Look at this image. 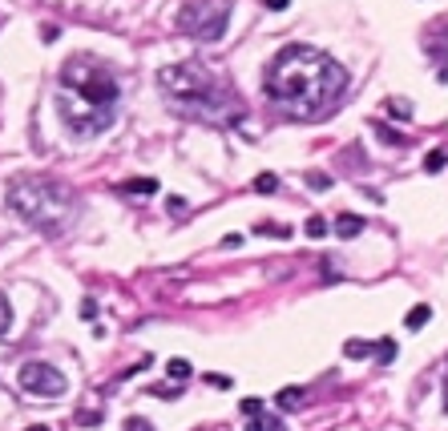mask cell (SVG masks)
Wrapping results in <instances>:
<instances>
[{"mask_svg":"<svg viewBox=\"0 0 448 431\" xmlns=\"http://www.w3.org/2000/svg\"><path fill=\"white\" fill-rule=\"evenodd\" d=\"M262 89L267 97L287 113V117H299V121H315V117H327L331 105L343 97L348 89V69L327 57L324 49H311V45H287L271 57L267 65V77H262Z\"/></svg>","mask_w":448,"mask_h":431,"instance_id":"6da1fadb","label":"cell"},{"mask_svg":"<svg viewBox=\"0 0 448 431\" xmlns=\"http://www.w3.org/2000/svg\"><path fill=\"white\" fill-rule=\"evenodd\" d=\"M117 101H122V85L110 65H101L97 57H85V53L65 61L61 77H57V113L77 141H89V137L113 129Z\"/></svg>","mask_w":448,"mask_h":431,"instance_id":"7a4b0ae2","label":"cell"},{"mask_svg":"<svg viewBox=\"0 0 448 431\" xmlns=\"http://www.w3.org/2000/svg\"><path fill=\"white\" fill-rule=\"evenodd\" d=\"M162 97L174 105V113L194 117V121H210V125H230L238 121V97L235 89L226 85L223 77H214L202 61H182V65H166L158 73Z\"/></svg>","mask_w":448,"mask_h":431,"instance_id":"3957f363","label":"cell"},{"mask_svg":"<svg viewBox=\"0 0 448 431\" xmlns=\"http://www.w3.org/2000/svg\"><path fill=\"white\" fill-rule=\"evenodd\" d=\"M4 202L16 218H25V226L41 230V234H65L77 218V194L57 178H41V173H25L13 178L4 190Z\"/></svg>","mask_w":448,"mask_h":431,"instance_id":"277c9868","label":"cell"},{"mask_svg":"<svg viewBox=\"0 0 448 431\" xmlns=\"http://www.w3.org/2000/svg\"><path fill=\"white\" fill-rule=\"evenodd\" d=\"M230 25V0H190L178 13V28L194 40H218Z\"/></svg>","mask_w":448,"mask_h":431,"instance_id":"5b68a950","label":"cell"},{"mask_svg":"<svg viewBox=\"0 0 448 431\" xmlns=\"http://www.w3.org/2000/svg\"><path fill=\"white\" fill-rule=\"evenodd\" d=\"M16 383H21V391L33 395V399H57V395H65V375L53 363H41V359H28V363H21V371H16Z\"/></svg>","mask_w":448,"mask_h":431,"instance_id":"8992f818","label":"cell"},{"mask_svg":"<svg viewBox=\"0 0 448 431\" xmlns=\"http://www.w3.org/2000/svg\"><path fill=\"white\" fill-rule=\"evenodd\" d=\"M424 49L436 61H448V21H432V25L424 28Z\"/></svg>","mask_w":448,"mask_h":431,"instance_id":"52a82bcc","label":"cell"},{"mask_svg":"<svg viewBox=\"0 0 448 431\" xmlns=\"http://www.w3.org/2000/svg\"><path fill=\"white\" fill-rule=\"evenodd\" d=\"M363 226L368 222H363L360 214H339L336 218V234L339 238H356V234H363Z\"/></svg>","mask_w":448,"mask_h":431,"instance_id":"ba28073f","label":"cell"},{"mask_svg":"<svg viewBox=\"0 0 448 431\" xmlns=\"http://www.w3.org/2000/svg\"><path fill=\"white\" fill-rule=\"evenodd\" d=\"M274 403L283 407V411H295V407H303V387H283V391L274 395Z\"/></svg>","mask_w":448,"mask_h":431,"instance_id":"9c48e42d","label":"cell"},{"mask_svg":"<svg viewBox=\"0 0 448 431\" xmlns=\"http://www.w3.org/2000/svg\"><path fill=\"white\" fill-rule=\"evenodd\" d=\"M250 419V427L247 431H283V423L274 415H267V411H259V415H247Z\"/></svg>","mask_w":448,"mask_h":431,"instance_id":"30bf717a","label":"cell"},{"mask_svg":"<svg viewBox=\"0 0 448 431\" xmlns=\"http://www.w3.org/2000/svg\"><path fill=\"white\" fill-rule=\"evenodd\" d=\"M122 190L125 194H158V182H154V178H129Z\"/></svg>","mask_w":448,"mask_h":431,"instance_id":"8fae6325","label":"cell"},{"mask_svg":"<svg viewBox=\"0 0 448 431\" xmlns=\"http://www.w3.org/2000/svg\"><path fill=\"white\" fill-rule=\"evenodd\" d=\"M166 371H170V379H174V383H182V379H190V375H194L190 359H170V363H166Z\"/></svg>","mask_w":448,"mask_h":431,"instance_id":"7c38bea8","label":"cell"},{"mask_svg":"<svg viewBox=\"0 0 448 431\" xmlns=\"http://www.w3.org/2000/svg\"><path fill=\"white\" fill-rule=\"evenodd\" d=\"M428 319H432V310H428V307H416V310H408V315H404V327H408V331H420Z\"/></svg>","mask_w":448,"mask_h":431,"instance_id":"4fadbf2b","label":"cell"},{"mask_svg":"<svg viewBox=\"0 0 448 431\" xmlns=\"http://www.w3.org/2000/svg\"><path fill=\"white\" fill-rule=\"evenodd\" d=\"M440 165H448V149H432V153L424 158V170H428V173H436Z\"/></svg>","mask_w":448,"mask_h":431,"instance_id":"5bb4252c","label":"cell"},{"mask_svg":"<svg viewBox=\"0 0 448 431\" xmlns=\"http://www.w3.org/2000/svg\"><path fill=\"white\" fill-rule=\"evenodd\" d=\"M303 230H307V238H324L327 234V222L319 218V214H311V218L303 222Z\"/></svg>","mask_w":448,"mask_h":431,"instance_id":"9a60e30c","label":"cell"},{"mask_svg":"<svg viewBox=\"0 0 448 431\" xmlns=\"http://www.w3.org/2000/svg\"><path fill=\"white\" fill-rule=\"evenodd\" d=\"M255 190H259V194H274V190H279V178H274V173H259V178H255Z\"/></svg>","mask_w":448,"mask_h":431,"instance_id":"2e32d148","label":"cell"},{"mask_svg":"<svg viewBox=\"0 0 448 431\" xmlns=\"http://www.w3.org/2000/svg\"><path fill=\"white\" fill-rule=\"evenodd\" d=\"M343 355H351V359L375 355V343H348V347H343Z\"/></svg>","mask_w":448,"mask_h":431,"instance_id":"e0dca14e","label":"cell"},{"mask_svg":"<svg viewBox=\"0 0 448 431\" xmlns=\"http://www.w3.org/2000/svg\"><path fill=\"white\" fill-rule=\"evenodd\" d=\"M388 113H392L396 121H408V117H412V109H408V105H404L400 97H392V101H388Z\"/></svg>","mask_w":448,"mask_h":431,"instance_id":"ac0fdd59","label":"cell"},{"mask_svg":"<svg viewBox=\"0 0 448 431\" xmlns=\"http://www.w3.org/2000/svg\"><path fill=\"white\" fill-rule=\"evenodd\" d=\"M9 327H13V307L4 302V295H0V334L9 331Z\"/></svg>","mask_w":448,"mask_h":431,"instance_id":"d6986e66","label":"cell"},{"mask_svg":"<svg viewBox=\"0 0 448 431\" xmlns=\"http://www.w3.org/2000/svg\"><path fill=\"white\" fill-rule=\"evenodd\" d=\"M122 431H154V423H149V419H142V415H134V419H125Z\"/></svg>","mask_w":448,"mask_h":431,"instance_id":"ffe728a7","label":"cell"},{"mask_svg":"<svg viewBox=\"0 0 448 431\" xmlns=\"http://www.w3.org/2000/svg\"><path fill=\"white\" fill-rule=\"evenodd\" d=\"M375 355L384 359V363H392L396 359V343H375Z\"/></svg>","mask_w":448,"mask_h":431,"instance_id":"44dd1931","label":"cell"},{"mask_svg":"<svg viewBox=\"0 0 448 431\" xmlns=\"http://www.w3.org/2000/svg\"><path fill=\"white\" fill-rule=\"evenodd\" d=\"M375 129H380V137H384L388 146H404V137L400 133H392V129H384V125H375Z\"/></svg>","mask_w":448,"mask_h":431,"instance_id":"7402d4cb","label":"cell"},{"mask_svg":"<svg viewBox=\"0 0 448 431\" xmlns=\"http://www.w3.org/2000/svg\"><path fill=\"white\" fill-rule=\"evenodd\" d=\"M262 411V399H242V415H259Z\"/></svg>","mask_w":448,"mask_h":431,"instance_id":"603a6c76","label":"cell"},{"mask_svg":"<svg viewBox=\"0 0 448 431\" xmlns=\"http://www.w3.org/2000/svg\"><path fill=\"white\" fill-rule=\"evenodd\" d=\"M307 185H311V190H327V185H331V178H324V173L315 178V173H311V178H307Z\"/></svg>","mask_w":448,"mask_h":431,"instance_id":"cb8c5ba5","label":"cell"},{"mask_svg":"<svg viewBox=\"0 0 448 431\" xmlns=\"http://www.w3.org/2000/svg\"><path fill=\"white\" fill-rule=\"evenodd\" d=\"M77 419H81V423H101V411H81Z\"/></svg>","mask_w":448,"mask_h":431,"instance_id":"d4e9b609","label":"cell"},{"mask_svg":"<svg viewBox=\"0 0 448 431\" xmlns=\"http://www.w3.org/2000/svg\"><path fill=\"white\" fill-rule=\"evenodd\" d=\"M81 319H97V302H85V307H81Z\"/></svg>","mask_w":448,"mask_h":431,"instance_id":"484cf974","label":"cell"},{"mask_svg":"<svg viewBox=\"0 0 448 431\" xmlns=\"http://www.w3.org/2000/svg\"><path fill=\"white\" fill-rule=\"evenodd\" d=\"M206 383H210V387H226L230 379H226V375H206Z\"/></svg>","mask_w":448,"mask_h":431,"instance_id":"4316f807","label":"cell"},{"mask_svg":"<svg viewBox=\"0 0 448 431\" xmlns=\"http://www.w3.org/2000/svg\"><path fill=\"white\" fill-rule=\"evenodd\" d=\"M287 4H291V0H267V9H274V13H283Z\"/></svg>","mask_w":448,"mask_h":431,"instance_id":"83f0119b","label":"cell"},{"mask_svg":"<svg viewBox=\"0 0 448 431\" xmlns=\"http://www.w3.org/2000/svg\"><path fill=\"white\" fill-rule=\"evenodd\" d=\"M444 411H448V371H444Z\"/></svg>","mask_w":448,"mask_h":431,"instance_id":"f1b7e54d","label":"cell"},{"mask_svg":"<svg viewBox=\"0 0 448 431\" xmlns=\"http://www.w3.org/2000/svg\"><path fill=\"white\" fill-rule=\"evenodd\" d=\"M28 431H49V427H41V423H37V427H28Z\"/></svg>","mask_w":448,"mask_h":431,"instance_id":"f546056e","label":"cell"}]
</instances>
